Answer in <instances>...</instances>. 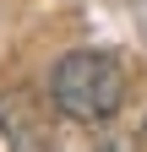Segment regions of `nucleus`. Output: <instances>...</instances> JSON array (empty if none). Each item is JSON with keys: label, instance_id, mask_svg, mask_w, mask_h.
Returning a JSON list of instances; mask_svg holds the SVG:
<instances>
[{"label": "nucleus", "instance_id": "f257e3e1", "mask_svg": "<svg viewBox=\"0 0 147 152\" xmlns=\"http://www.w3.org/2000/svg\"><path fill=\"white\" fill-rule=\"evenodd\" d=\"M49 98L65 120L76 125H104L125 103V65L109 49H71L49 76Z\"/></svg>", "mask_w": 147, "mask_h": 152}]
</instances>
